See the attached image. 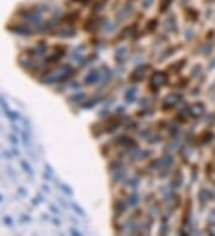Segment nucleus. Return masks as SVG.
Returning <instances> with one entry per match:
<instances>
[{"instance_id":"obj_3","label":"nucleus","mask_w":215,"mask_h":236,"mask_svg":"<svg viewBox=\"0 0 215 236\" xmlns=\"http://www.w3.org/2000/svg\"><path fill=\"white\" fill-rule=\"evenodd\" d=\"M77 1H80V2H86L87 0H77Z\"/></svg>"},{"instance_id":"obj_1","label":"nucleus","mask_w":215,"mask_h":236,"mask_svg":"<svg viewBox=\"0 0 215 236\" xmlns=\"http://www.w3.org/2000/svg\"><path fill=\"white\" fill-rule=\"evenodd\" d=\"M203 105L202 104H195L194 106L191 107V114H194V116H200V114H202V112H203Z\"/></svg>"},{"instance_id":"obj_2","label":"nucleus","mask_w":215,"mask_h":236,"mask_svg":"<svg viewBox=\"0 0 215 236\" xmlns=\"http://www.w3.org/2000/svg\"><path fill=\"white\" fill-rule=\"evenodd\" d=\"M170 1H171V0H161V2H162V10H165V8L167 7V5L170 4Z\"/></svg>"}]
</instances>
